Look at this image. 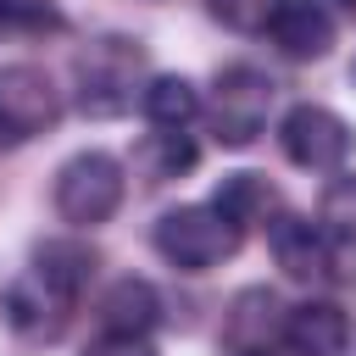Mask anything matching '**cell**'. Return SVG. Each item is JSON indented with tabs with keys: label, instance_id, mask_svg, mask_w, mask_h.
<instances>
[{
	"label": "cell",
	"instance_id": "obj_1",
	"mask_svg": "<svg viewBox=\"0 0 356 356\" xmlns=\"http://www.w3.org/2000/svg\"><path fill=\"white\" fill-rule=\"evenodd\" d=\"M72 83H78V111L83 117H122L134 106V89L145 95V50L122 33H106L89 50H78Z\"/></svg>",
	"mask_w": 356,
	"mask_h": 356
},
{
	"label": "cell",
	"instance_id": "obj_2",
	"mask_svg": "<svg viewBox=\"0 0 356 356\" xmlns=\"http://www.w3.org/2000/svg\"><path fill=\"white\" fill-rule=\"evenodd\" d=\"M239 239H245V228L228 222L211 200L206 206H178V211H167L156 222V250L178 273H211V267H222L239 250Z\"/></svg>",
	"mask_w": 356,
	"mask_h": 356
},
{
	"label": "cell",
	"instance_id": "obj_3",
	"mask_svg": "<svg viewBox=\"0 0 356 356\" xmlns=\"http://www.w3.org/2000/svg\"><path fill=\"white\" fill-rule=\"evenodd\" d=\"M122 195H128L122 161L106 156V150H78V156H67L61 172H56V211H61V222H72V228H100V222H111L117 206H122Z\"/></svg>",
	"mask_w": 356,
	"mask_h": 356
},
{
	"label": "cell",
	"instance_id": "obj_4",
	"mask_svg": "<svg viewBox=\"0 0 356 356\" xmlns=\"http://www.w3.org/2000/svg\"><path fill=\"white\" fill-rule=\"evenodd\" d=\"M200 111H206V128H211L217 145L245 150V145H256V134L267 128L273 78H267L261 67H222L217 83H211V100H206Z\"/></svg>",
	"mask_w": 356,
	"mask_h": 356
},
{
	"label": "cell",
	"instance_id": "obj_5",
	"mask_svg": "<svg viewBox=\"0 0 356 356\" xmlns=\"http://www.w3.org/2000/svg\"><path fill=\"white\" fill-rule=\"evenodd\" d=\"M267 245H273V261L300 284H356V267H350L356 245H334L312 217H295V211L273 217Z\"/></svg>",
	"mask_w": 356,
	"mask_h": 356
},
{
	"label": "cell",
	"instance_id": "obj_6",
	"mask_svg": "<svg viewBox=\"0 0 356 356\" xmlns=\"http://www.w3.org/2000/svg\"><path fill=\"white\" fill-rule=\"evenodd\" d=\"M278 145H284V156H289L295 167H306V172H339V167L350 161V145H356V139H350V122H345L339 111L300 100V106L284 111Z\"/></svg>",
	"mask_w": 356,
	"mask_h": 356
},
{
	"label": "cell",
	"instance_id": "obj_7",
	"mask_svg": "<svg viewBox=\"0 0 356 356\" xmlns=\"http://www.w3.org/2000/svg\"><path fill=\"white\" fill-rule=\"evenodd\" d=\"M56 117H61V95L44 67H33V61L0 67V145H22V139L44 134V128H56Z\"/></svg>",
	"mask_w": 356,
	"mask_h": 356
},
{
	"label": "cell",
	"instance_id": "obj_8",
	"mask_svg": "<svg viewBox=\"0 0 356 356\" xmlns=\"http://www.w3.org/2000/svg\"><path fill=\"white\" fill-rule=\"evenodd\" d=\"M278 339L289 356H345L350 350V317L334 300H306V306H289Z\"/></svg>",
	"mask_w": 356,
	"mask_h": 356
},
{
	"label": "cell",
	"instance_id": "obj_9",
	"mask_svg": "<svg viewBox=\"0 0 356 356\" xmlns=\"http://www.w3.org/2000/svg\"><path fill=\"white\" fill-rule=\"evenodd\" d=\"M267 33L289 61H323L334 50V17L323 11V0H284Z\"/></svg>",
	"mask_w": 356,
	"mask_h": 356
},
{
	"label": "cell",
	"instance_id": "obj_10",
	"mask_svg": "<svg viewBox=\"0 0 356 356\" xmlns=\"http://www.w3.org/2000/svg\"><path fill=\"white\" fill-rule=\"evenodd\" d=\"M67 312H72V300L56 295L39 273H22V278L6 289V323H11L22 339H50V334H61Z\"/></svg>",
	"mask_w": 356,
	"mask_h": 356
},
{
	"label": "cell",
	"instance_id": "obj_11",
	"mask_svg": "<svg viewBox=\"0 0 356 356\" xmlns=\"http://www.w3.org/2000/svg\"><path fill=\"white\" fill-rule=\"evenodd\" d=\"M100 323H106V334H150L156 323H161V295H156V284H145V278H117L111 289H106V300H100Z\"/></svg>",
	"mask_w": 356,
	"mask_h": 356
},
{
	"label": "cell",
	"instance_id": "obj_12",
	"mask_svg": "<svg viewBox=\"0 0 356 356\" xmlns=\"http://www.w3.org/2000/svg\"><path fill=\"white\" fill-rule=\"evenodd\" d=\"M28 273H39L56 295H67V300L78 306L83 284L95 278V250H89L83 239H44V245L33 250V267H28Z\"/></svg>",
	"mask_w": 356,
	"mask_h": 356
},
{
	"label": "cell",
	"instance_id": "obj_13",
	"mask_svg": "<svg viewBox=\"0 0 356 356\" xmlns=\"http://www.w3.org/2000/svg\"><path fill=\"white\" fill-rule=\"evenodd\" d=\"M139 111L150 117V128H167V134H184L195 117H200V89L184 78V72H161V78H145V95H139Z\"/></svg>",
	"mask_w": 356,
	"mask_h": 356
},
{
	"label": "cell",
	"instance_id": "obj_14",
	"mask_svg": "<svg viewBox=\"0 0 356 356\" xmlns=\"http://www.w3.org/2000/svg\"><path fill=\"white\" fill-rule=\"evenodd\" d=\"M211 206L228 217V222H239V228H250V222H261L267 211H278V189L261 178V172H228L222 184H217V195H211Z\"/></svg>",
	"mask_w": 356,
	"mask_h": 356
},
{
	"label": "cell",
	"instance_id": "obj_15",
	"mask_svg": "<svg viewBox=\"0 0 356 356\" xmlns=\"http://www.w3.org/2000/svg\"><path fill=\"white\" fill-rule=\"evenodd\" d=\"M273 312H278V300H273L267 289H245V295L234 300V312H228V339H234V350H267L273 328H284Z\"/></svg>",
	"mask_w": 356,
	"mask_h": 356
},
{
	"label": "cell",
	"instance_id": "obj_16",
	"mask_svg": "<svg viewBox=\"0 0 356 356\" xmlns=\"http://www.w3.org/2000/svg\"><path fill=\"white\" fill-rule=\"evenodd\" d=\"M195 145L184 139V134H167V128H156L139 150H134V161H139V172H145V184H167V178H178V172H189L195 167Z\"/></svg>",
	"mask_w": 356,
	"mask_h": 356
},
{
	"label": "cell",
	"instance_id": "obj_17",
	"mask_svg": "<svg viewBox=\"0 0 356 356\" xmlns=\"http://www.w3.org/2000/svg\"><path fill=\"white\" fill-rule=\"evenodd\" d=\"M317 228L334 245H356V172H334L317 195Z\"/></svg>",
	"mask_w": 356,
	"mask_h": 356
},
{
	"label": "cell",
	"instance_id": "obj_18",
	"mask_svg": "<svg viewBox=\"0 0 356 356\" xmlns=\"http://www.w3.org/2000/svg\"><path fill=\"white\" fill-rule=\"evenodd\" d=\"M278 6L284 0H206V11L222 28H234V33H267V22L278 17Z\"/></svg>",
	"mask_w": 356,
	"mask_h": 356
},
{
	"label": "cell",
	"instance_id": "obj_19",
	"mask_svg": "<svg viewBox=\"0 0 356 356\" xmlns=\"http://www.w3.org/2000/svg\"><path fill=\"white\" fill-rule=\"evenodd\" d=\"M83 356H156V350H150V339H139V334H100V339L83 345Z\"/></svg>",
	"mask_w": 356,
	"mask_h": 356
},
{
	"label": "cell",
	"instance_id": "obj_20",
	"mask_svg": "<svg viewBox=\"0 0 356 356\" xmlns=\"http://www.w3.org/2000/svg\"><path fill=\"white\" fill-rule=\"evenodd\" d=\"M17 28V0H0V33Z\"/></svg>",
	"mask_w": 356,
	"mask_h": 356
},
{
	"label": "cell",
	"instance_id": "obj_21",
	"mask_svg": "<svg viewBox=\"0 0 356 356\" xmlns=\"http://www.w3.org/2000/svg\"><path fill=\"white\" fill-rule=\"evenodd\" d=\"M234 356H267V350H234Z\"/></svg>",
	"mask_w": 356,
	"mask_h": 356
},
{
	"label": "cell",
	"instance_id": "obj_22",
	"mask_svg": "<svg viewBox=\"0 0 356 356\" xmlns=\"http://www.w3.org/2000/svg\"><path fill=\"white\" fill-rule=\"evenodd\" d=\"M339 6H350V11H356V0H339Z\"/></svg>",
	"mask_w": 356,
	"mask_h": 356
}]
</instances>
